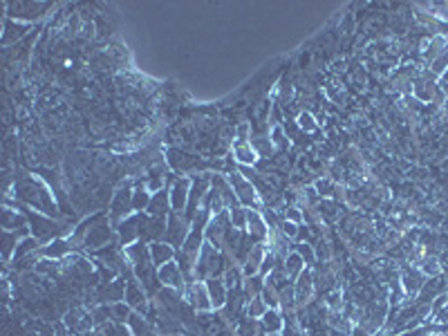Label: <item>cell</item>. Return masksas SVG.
<instances>
[{
  "label": "cell",
  "mask_w": 448,
  "mask_h": 336,
  "mask_svg": "<svg viewBox=\"0 0 448 336\" xmlns=\"http://www.w3.org/2000/svg\"><path fill=\"white\" fill-rule=\"evenodd\" d=\"M262 244H256V247L249 251V258H247V267H244V276L251 278L256 271H260V267H262Z\"/></svg>",
  "instance_id": "cell-6"
},
{
  "label": "cell",
  "mask_w": 448,
  "mask_h": 336,
  "mask_svg": "<svg viewBox=\"0 0 448 336\" xmlns=\"http://www.w3.org/2000/svg\"><path fill=\"white\" fill-rule=\"evenodd\" d=\"M151 256H153V262H155V265H166V262L173 258V249L168 247V244L155 242L151 247Z\"/></svg>",
  "instance_id": "cell-10"
},
{
  "label": "cell",
  "mask_w": 448,
  "mask_h": 336,
  "mask_svg": "<svg viewBox=\"0 0 448 336\" xmlns=\"http://www.w3.org/2000/svg\"><path fill=\"white\" fill-rule=\"evenodd\" d=\"M262 311H264L262 298H258V296H256V298H253V307L249 305V314H251V316H260V314H262Z\"/></svg>",
  "instance_id": "cell-19"
},
{
  "label": "cell",
  "mask_w": 448,
  "mask_h": 336,
  "mask_svg": "<svg viewBox=\"0 0 448 336\" xmlns=\"http://www.w3.org/2000/svg\"><path fill=\"white\" fill-rule=\"evenodd\" d=\"M262 289V282H260V278H249L247 280V294H251V291H258Z\"/></svg>",
  "instance_id": "cell-21"
},
{
  "label": "cell",
  "mask_w": 448,
  "mask_h": 336,
  "mask_svg": "<svg viewBox=\"0 0 448 336\" xmlns=\"http://www.w3.org/2000/svg\"><path fill=\"white\" fill-rule=\"evenodd\" d=\"M282 233L285 235H289V238H296L298 235V229H296V222H282Z\"/></svg>",
  "instance_id": "cell-20"
},
{
  "label": "cell",
  "mask_w": 448,
  "mask_h": 336,
  "mask_svg": "<svg viewBox=\"0 0 448 336\" xmlns=\"http://www.w3.org/2000/svg\"><path fill=\"white\" fill-rule=\"evenodd\" d=\"M186 300H191V305H195L197 309H209V307H211V298L206 296V291L202 289V287H200V291H197V285H191L189 287Z\"/></svg>",
  "instance_id": "cell-9"
},
{
  "label": "cell",
  "mask_w": 448,
  "mask_h": 336,
  "mask_svg": "<svg viewBox=\"0 0 448 336\" xmlns=\"http://www.w3.org/2000/svg\"><path fill=\"white\" fill-rule=\"evenodd\" d=\"M229 182L238 189V200L244 204H256V189L251 186V182L247 177H240V173H231Z\"/></svg>",
  "instance_id": "cell-1"
},
{
  "label": "cell",
  "mask_w": 448,
  "mask_h": 336,
  "mask_svg": "<svg viewBox=\"0 0 448 336\" xmlns=\"http://www.w3.org/2000/svg\"><path fill=\"white\" fill-rule=\"evenodd\" d=\"M282 132H285V128H282V126H273L271 128V143H273V148H280V150H282V148H289V141H287V137Z\"/></svg>",
  "instance_id": "cell-14"
},
{
  "label": "cell",
  "mask_w": 448,
  "mask_h": 336,
  "mask_svg": "<svg viewBox=\"0 0 448 336\" xmlns=\"http://www.w3.org/2000/svg\"><path fill=\"white\" fill-rule=\"evenodd\" d=\"M262 323H264V329H269L271 334H276L278 329L282 327V320H280V316H278V311H276V309H269L267 314H264Z\"/></svg>",
  "instance_id": "cell-11"
},
{
  "label": "cell",
  "mask_w": 448,
  "mask_h": 336,
  "mask_svg": "<svg viewBox=\"0 0 448 336\" xmlns=\"http://www.w3.org/2000/svg\"><path fill=\"white\" fill-rule=\"evenodd\" d=\"M189 180H180L175 182V186H173V193H171V206L175 213H180L182 209H184L186 204V198H189Z\"/></svg>",
  "instance_id": "cell-2"
},
{
  "label": "cell",
  "mask_w": 448,
  "mask_h": 336,
  "mask_svg": "<svg viewBox=\"0 0 448 336\" xmlns=\"http://www.w3.org/2000/svg\"><path fill=\"white\" fill-rule=\"evenodd\" d=\"M224 280H226V282H224L226 287H238V285H240V282H238V280H240V273L235 271V269H231V267H229V269H226Z\"/></svg>",
  "instance_id": "cell-16"
},
{
  "label": "cell",
  "mask_w": 448,
  "mask_h": 336,
  "mask_svg": "<svg viewBox=\"0 0 448 336\" xmlns=\"http://www.w3.org/2000/svg\"><path fill=\"white\" fill-rule=\"evenodd\" d=\"M312 289H314V278H312V271H303L298 276V285H296V302L303 305V302L310 300Z\"/></svg>",
  "instance_id": "cell-3"
},
{
  "label": "cell",
  "mask_w": 448,
  "mask_h": 336,
  "mask_svg": "<svg viewBox=\"0 0 448 336\" xmlns=\"http://www.w3.org/2000/svg\"><path fill=\"white\" fill-rule=\"evenodd\" d=\"M186 227H189V222H186L182 215H177L175 211H173L171 215V224H168V229H173V231H168V238L173 240V244H182L186 238Z\"/></svg>",
  "instance_id": "cell-4"
},
{
  "label": "cell",
  "mask_w": 448,
  "mask_h": 336,
  "mask_svg": "<svg viewBox=\"0 0 448 336\" xmlns=\"http://www.w3.org/2000/svg\"><path fill=\"white\" fill-rule=\"evenodd\" d=\"M247 220H249V227H251L253 235H258V238H262V235H267V227H264L262 218H260L258 213H253V211H249V213H247Z\"/></svg>",
  "instance_id": "cell-12"
},
{
  "label": "cell",
  "mask_w": 448,
  "mask_h": 336,
  "mask_svg": "<svg viewBox=\"0 0 448 336\" xmlns=\"http://www.w3.org/2000/svg\"><path fill=\"white\" fill-rule=\"evenodd\" d=\"M233 152L242 164H256V159H258V152L253 150L251 141H244V139H240L238 143H233Z\"/></svg>",
  "instance_id": "cell-5"
},
{
  "label": "cell",
  "mask_w": 448,
  "mask_h": 336,
  "mask_svg": "<svg viewBox=\"0 0 448 336\" xmlns=\"http://www.w3.org/2000/svg\"><path fill=\"white\" fill-rule=\"evenodd\" d=\"M36 247H38V242H36V240H34V238H27L25 242H21V244H18V247H16V258H23V256H25V253L34 251V249H36Z\"/></svg>",
  "instance_id": "cell-15"
},
{
  "label": "cell",
  "mask_w": 448,
  "mask_h": 336,
  "mask_svg": "<svg viewBox=\"0 0 448 336\" xmlns=\"http://www.w3.org/2000/svg\"><path fill=\"white\" fill-rule=\"evenodd\" d=\"M209 298H211V305L215 307H222L226 302V285H222L220 280H209Z\"/></svg>",
  "instance_id": "cell-8"
},
{
  "label": "cell",
  "mask_w": 448,
  "mask_h": 336,
  "mask_svg": "<svg viewBox=\"0 0 448 336\" xmlns=\"http://www.w3.org/2000/svg\"><path fill=\"white\" fill-rule=\"evenodd\" d=\"M296 253L303 258V260L307 258V265H312V262H314V253H312L310 244H298V251H296Z\"/></svg>",
  "instance_id": "cell-17"
},
{
  "label": "cell",
  "mask_w": 448,
  "mask_h": 336,
  "mask_svg": "<svg viewBox=\"0 0 448 336\" xmlns=\"http://www.w3.org/2000/svg\"><path fill=\"white\" fill-rule=\"evenodd\" d=\"M298 128H301V130H305V132H314L316 128H319V123H316V119L305 110V112L298 114Z\"/></svg>",
  "instance_id": "cell-13"
},
{
  "label": "cell",
  "mask_w": 448,
  "mask_h": 336,
  "mask_svg": "<svg viewBox=\"0 0 448 336\" xmlns=\"http://www.w3.org/2000/svg\"><path fill=\"white\" fill-rule=\"evenodd\" d=\"M160 278H162V282H166V285H171V287H182V273H180V269L175 267V262H166L160 271Z\"/></svg>",
  "instance_id": "cell-7"
},
{
  "label": "cell",
  "mask_w": 448,
  "mask_h": 336,
  "mask_svg": "<svg viewBox=\"0 0 448 336\" xmlns=\"http://www.w3.org/2000/svg\"><path fill=\"white\" fill-rule=\"evenodd\" d=\"M146 204H148V195H146V191H141V189H139L137 193H134L132 206H134V209H141V206H146Z\"/></svg>",
  "instance_id": "cell-18"
}]
</instances>
